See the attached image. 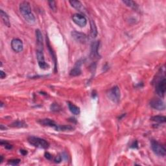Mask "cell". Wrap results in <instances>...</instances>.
Returning <instances> with one entry per match:
<instances>
[{
    "instance_id": "6da1fadb",
    "label": "cell",
    "mask_w": 166,
    "mask_h": 166,
    "mask_svg": "<svg viewBox=\"0 0 166 166\" xmlns=\"http://www.w3.org/2000/svg\"><path fill=\"white\" fill-rule=\"evenodd\" d=\"M20 11L24 19L29 23H34L36 19L34 14L32 13L31 5L27 1L21 2L20 5Z\"/></svg>"
},
{
    "instance_id": "7a4b0ae2",
    "label": "cell",
    "mask_w": 166,
    "mask_h": 166,
    "mask_svg": "<svg viewBox=\"0 0 166 166\" xmlns=\"http://www.w3.org/2000/svg\"><path fill=\"white\" fill-rule=\"evenodd\" d=\"M27 140L31 145L37 147V148L47 149L49 145V143L44 139L35 137V136H30L28 138Z\"/></svg>"
},
{
    "instance_id": "3957f363",
    "label": "cell",
    "mask_w": 166,
    "mask_h": 166,
    "mask_svg": "<svg viewBox=\"0 0 166 166\" xmlns=\"http://www.w3.org/2000/svg\"><path fill=\"white\" fill-rule=\"evenodd\" d=\"M151 148L154 153L158 156H164L166 154L165 147L156 140L151 141Z\"/></svg>"
},
{
    "instance_id": "277c9868",
    "label": "cell",
    "mask_w": 166,
    "mask_h": 166,
    "mask_svg": "<svg viewBox=\"0 0 166 166\" xmlns=\"http://www.w3.org/2000/svg\"><path fill=\"white\" fill-rule=\"evenodd\" d=\"M156 92L160 97H164L166 90V80L165 77L160 78L156 83Z\"/></svg>"
},
{
    "instance_id": "5b68a950",
    "label": "cell",
    "mask_w": 166,
    "mask_h": 166,
    "mask_svg": "<svg viewBox=\"0 0 166 166\" xmlns=\"http://www.w3.org/2000/svg\"><path fill=\"white\" fill-rule=\"evenodd\" d=\"M108 97L114 103H117L121 98V92L118 86H114L109 90L108 93Z\"/></svg>"
},
{
    "instance_id": "8992f818",
    "label": "cell",
    "mask_w": 166,
    "mask_h": 166,
    "mask_svg": "<svg viewBox=\"0 0 166 166\" xmlns=\"http://www.w3.org/2000/svg\"><path fill=\"white\" fill-rule=\"evenodd\" d=\"M40 124H41L44 126H47V127H50L54 128L56 130L58 131H62V125H58V124L53 121V120L51 119H40L38 121Z\"/></svg>"
},
{
    "instance_id": "52a82bcc",
    "label": "cell",
    "mask_w": 166,
    "mask_h": 166,
    "mask_svg": "<svg viewBox=\"0 0 166 166\" xmlns=\"http://www.w3.org/2000/svg\"><path fill=\"white\" fill-rule=\"evenodd\" d=\"M71 34L73 38L77 42L81 43V44H86L88 41V36L84 33L73 31L71 32Z\"/></svg>"
},
{
    "instance_id": "ba28073f",
    "label": "cell",
    "mask_w": 166,
    "mask_h": 166,
    "mask_svg": "<svg viewBox=\"0 0 166 166\" xmlns=\"http://www.w3.org/2000/svg\"><path fill=\"white\" fill-rule=\"evenodd\" d=\"M36 57L40 68L42 69H47L49 68V64L45 62L44 53L42 52V50H37Z\"/></svg>"
},
{
    "instance_id": "9c48e42d",
    "label": "cell",
    "mask_w": 166,
    "mask_h": 166,
    "mask_svg": "<svg viewBox=\"0 0 166 166\" xmlns=\"http://www.w3.org/2000/svg\"><path fill=\"white\" fill-rule=\"evenodd\" d=\"M150 105L152 108L158 110H164L165 108V105L164 101L161 99L156 98L153 99L150 102Z\"/></svg>"
},
{
    "instance_id": "30bf717a",
    "label": "cell",
    "mask_w": 166,
    "mask_h": 166,
    "mask_svg": "<svg viewBox=\"0 0 166 166\" xmlns=\"http://www.w3.org/2000/svg\"><path fill=\"white\" fill-rule=\"evenodd\" d=\"M72 20H73L75 23L77 24L78 26L81 27H84L87 24V20L82 14H75L72 16Z\"/></svg>"
},
{
    "instance_id": "8fae6325",
    "label": "cell",
    "mask_w": 166,
    "mask_h": 166,
    "mask_svg": "<svg viewBox=\"0 0 166 166\" xmlns=\"http://www.w3.org/2000/svg\"><path fill=\"white\" fill-rule=\"evenodd\" d=\"M11 47L15 52H21L23 49V42L19 38H14L11 41Z\"/></svg>"
},
{
    "instance_id": "7c38bea8",
    "label": "cell",
    "mask_w": 166,
    "mask_h": 166,
    "mask_svg": "<svg viewBox=\"0 0 166 166\" xmlns=\"http://www.w3.org/2000/svg\"><path fill=\"white\" fill-rule=\"evenodd\" d=\"M99 47V42L95 41L92 43L91 46V57L92 58H98V49Z\"/></svg>"
},
{
    "instance_id": "4fadbf2b",
    "label": "cell",
    "mask_w": 166,
    "mask_h": 166,
    "mask_svg": "<svg viewBox=\"0 0 166 166\" xmlns=\"http://www.w3.org/2000/svg\"><path fill=\"white\" fill-rule=\"evenodd\" d=\"M69 3L71 4V7L75 8L79 12L84 13L86 11L84 7L83 6L82 3L79 1H76V0H73V1H69Z\"/></svg>"
},
{
    "instance_id": "5bb4252c",
    "label": "cell",
    "mask_w": 166,
    "mask_h": 166,
    "mask_svg": "<svg viewBox=\"0 0 166 166\" xmlns=\"http://www.w3.org/2000/svg\"><path fill=\"white\" fill-rule=\"evenodd\" d=\"M81 64H82V62L80 60L76 63V64L74 66V68L71 69V70L70 71V73H69L71 76L76 77V76H79L81 74V72H82L81 69Z\"/></svg>"
},
{
    "instance_id": "9a60e30c",
    "label": "cell",
    "mask_w": 166,
    "mask_h": 166,
    "mask_svg": "<svg viewBox=\"0 0 166 166\" xmlns=\"http://www.w3.org/2000/svg\"><path fill=\"white\" fill-rule=\"evenodd\" d=\"M46 44H47V49L49 50V53L51 56V58L52 60H53V62H54L55 64V72H57V58H56V55H55V53L54 52V51H53V48L51 47V45L50 44V42L49 41V39L47 37L46 38Z\"/></svg>"
},
{
    "instance_id": "2e32d148",
    "label": "cell",
    "mask_w": 166,
    "mask_h": 166,
    "mask_svg": "<svg viewBox=\"0 0 166 166\" xmlns=\"http://www.w3.org/2000/svg\"><path fill=\"white\" fill-rule=\"evenodd\" d=\"M36 34V43L37 45H38V47L40 49L38 50H42L43 49V37L41 31L39 30V29H36L35 32Z\"/></svg>"
},
{
    "instance_id": "e0dca14e",
    "label": "cell",
    "mask_w": 166,
    "mask_h": 166,
    "mask_svg": "<svg viewBox=\"0 0 166 166\" xmlns=\"http://www.w3.org/2000/svg\"><path fill=\"white\" fill-rule=\"evenodd\" d=\"M68 108L69 109V110L71 112L72 114L74 115H79L80 114V108L78 106L75 105L74 104L70 102H68Z\"/></svg>"
},
{
    "instance_id": "ac0fdd59",
    "label": "cell",
    "mask_w": 166,
    "mask_h": 166,
    "mask_svg": "<svg viewBox=\"0 0 166 166\" xmlns=\"http://www.w3.org/2000/svg\"><path fill=\"white\" fill-rule=\"evenodd\" d=\"M0 15H1V18L3 21V23H5V25L9 27L10 26V23L9 21V16H8L7 13L4 12L3 10H0Z\"/></svg>"
},
{
    "instance_id": "d6986e66",
    "label": "cell",
    "mask_w": 166,
    "mask_h": 166,
    "mask_svg": "<svg viewBox=\"0 0 166 166\" xmlns=\"http://www.w3.org/2000/svg\"><path fill=\"white\" fill-rule=\"evenodd\" d=\"M90 31L91 36L93 38H95L97 35V29L95 22L93 20H90Z\"/></svg>"
},
{
    "instance_id": "ffe728a7",
    "label": "cell",
    "mask_w": 166,
    "mask_h": 166,
    "mask_svg": "<svg viewBox=\"0 0 166 166\" xmlns=\"http://www.w3.org/2000/svg\"><path fill=\"white\" fill-rule=\"evenodd\" d=\"M10 127L13 128H25L27 127V125L24 121H16L10 124Z\"/></svg>"
},
{
    "instance_id": "44dd1931",
    "label": "cell",
    "mask_w": 166,
    "mask_h": 166,
    "mask_svg": "<svg viewBox=\"0 0 166 166\" xmlns=\"http://www.w3.org/2000/svg\"><path fill=\"white\" fill-rule=\"evenodd\" d=\"M123 3L127 5V7L132 8L134 10L138 9V5L134 1H130V0H125V1H123Z\"/></svg>"
},
{
    "instance_id": "7402d4cb",
    "label": "cell",
    "mask_w": 166,
    "mask_h": 166,
    "mask_svg": "<svg viewBox=\"0 0 166 166\" xmlns=\"http://www.w3.org/2000/svg\"><path fill=\"white\" fill-rule=\"evenodd\" d=\"M165 117L162 116H156L151 117V120L154 122L159 123H163L165 122Z\"/></svg>"
},
{
    "instance_id": "603a6c76",
    "label": "cell",
    "mask_w": 166,
    "mask_h": 166,
    "mask_svg": "<svg viewBox=\"0 0 166 166\" xmlns=\"http://www.w3.org/2000/svg\"><path fill=\"white\" fill-rule=\"evenodd\" d=\"M50 108L52 111L54 112H59L61 110V107L58 105L57 103H53L50 106Z\"/></svg>"
},
{
    "instance_id": "cb8c5ba5",
    "label": "cell",
    "mask_w": 166,
    "mask_h": 166,
    "mask_svg": "<svg viewBox=\"0 0 166 166\" xmlns=\"http://www.w3.org/2000/svg\"><path fill=\"white\" fill-rule=\"evenodd\" d=\"M0 143H1V145L2 146H3L5 149H7L8 150H10L12 149V145H11V144H10L9 142H7V141H6L1 140Z\"/></svg>"
},
{
    "instance_id": "d4e9b609",
    "label": "cell",
    "mask_w": 166,
    "mask_h": 166,
    "mask_svg": "<svg viewBox=\"0 0 166 166\" xmlns=\"http://www.w3.org/2000/svg\"><path fill=\"white\" fill-rule=\"evenodd\" d=\"M48 4H49V6L51 8L53 11L56 12L57 10V5H56V2L54 1H48Z\"/></svg>"
},
{
    "instance_id": "484cf974",
    "label": "cell",
    "mask_w": 166,
    "mask_h": 166,
    "mask_svg": "<svg viewBox=\"0 0 166 166\" xmlns=\"http://www.w3.org/2000/svg\"><path fill=\"white\" fill-rule=\"evenodd\" d=\"M21 160L20 159H12L8 161V164L12 165H17L20 164Z\"/></svg>"
},
{
    "instance_id": "4316f807",
    "label": "cell",
    "mask_w": 166,
    "mask_h": 166,
    "mask_svg": "<svg viewBox=\"0 0 166 166\" xmlns=\"http://www.w3.org/2000/svg\"><path fill=\"white\" fill-rule=\"evenodd\" d=\"M62 156H57V157H55V158L54 159V162L55 163H57V164H58V163H60L61 161H62Z\"/></svg>"
},
{
    "instance_id": "83f0119b",
    "label": "cell",
    "mask_w": 166,
    "mask_h": 166,
    "mask_svg": "<svg viewBox=\"0 0 166 166\" xmlns=\"http://www.w3.org/2000/svg\"><path fill=\"white\" fill-rule=\"evenodd\" d=\"M45 157L46 158L47 160H51L53 158V156L50 153H49V152H45Z\"/></svg>"
},
{
    "instance_id": "f1b7e54d",
    "label": "cell",
    "mask_w": 166,
    "mask_h": 166,
    "mask_svg": "<svg viewBox=\"0 0 166 166\" xmlns=\"http://www.w3.org/2000/svg\"><path fill=\"white\" fill-rule=\"evenodd\" d=\"M0 77H1V79H3L6 77V73H5L3 71H0Z\"/></svg>"
},
{
    "instance_id": "f546056e",
    "label": "cell",
    "mask_w": 166,
    "mask_h": 166,
    "mask_svg": "<svg viewBox=\"0 0 166 166\" xmlns=\"http://www.w3.org/2000/svg\"><path fill=\"white\" fill-rule=\"evenodd\" d=\"M132 148H136L137 149L138 147V141H136L132 144V146H131Z\"/></svg>"
},
{
    "instance_id": "4dcf8cb0",
    "label": "cell",
    "mask_w": 166,
    "mask_h": 166,
    "mask_svg": "<svg viewBox=\"0 0 166 166\" xmlns=\"http://www.w3.org/2000/svg\"><path fill=\"white\" fill-rule=\"evenodd\" d=\"M20 152H21V154L23 155V156H25V155L27 154V151L26 150H23V149H21Z\"/></svg>"
},
{
    "instance_id": "1f68e13d",
    "label": "cell",
    "mask_w": 166,
    "mask_h": 166,
    "mask_svg": "<svg viewBox=\"0 0 166 166\" xmlns=\"http://www.w3.org/2000/svg\"><path fill=\"white\" fill-rule=\"evenodd\" d=\"M0 128H1V130H5L7 129V128L5 127H3V125H1V126H0Z\"/></svg>"
},
{
    "instance_id": "d6a6232c",
    "label": "cell",
    "mask_w": 166,
    "mask_h": 166,
    "mask_svg": "<svg viewBox=\"0 0 166 166\" xmlns=\"http://www.w3.org/2000/svg\"><path fill=\"white\" fill-rule=\"evenodd\" d=\"M3 156H1V160H0V164H1L2 162H3Z\"/></svg>"
}]
</instances>
